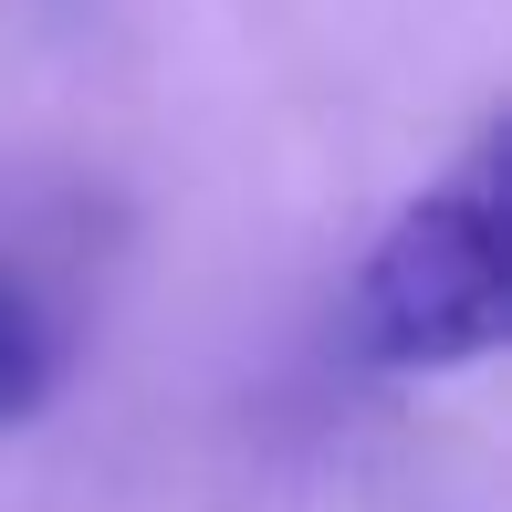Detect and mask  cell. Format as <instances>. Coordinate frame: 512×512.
<instances>
[{
	"instance_id": "6da1fadb",
	"label": "cell",
	"mask_w": 512,
	"mask_h": 512,
	"mask_svg": "<svg viewBox=\"0 0 512 512\" xmlns=\"http://www.w3.org/2000/svg\"><path fill=\"white\" fill-rule=\"evenodd\" d=\"M345 345L387 377H450L512 345V209H502V126L429 178L345 283Z\"/></svg>"
},
{
	"instance_id": "7a4b0ae2",
	"label": "cell",
	"mask_w": 512,
	"mask_h": 512,
	"mask_svg": "<svg viewBox=\"0 0 512 512\" xmlns=\"http://www.w3.org/2000/svg\"><path fill=\"white\" fill-rule=\"evenodd\" d=\"M53 377H63V335H53V314H42L32 293L0 272V429H21V418L53 398Z\"/></svg>"
}]
</instances>
